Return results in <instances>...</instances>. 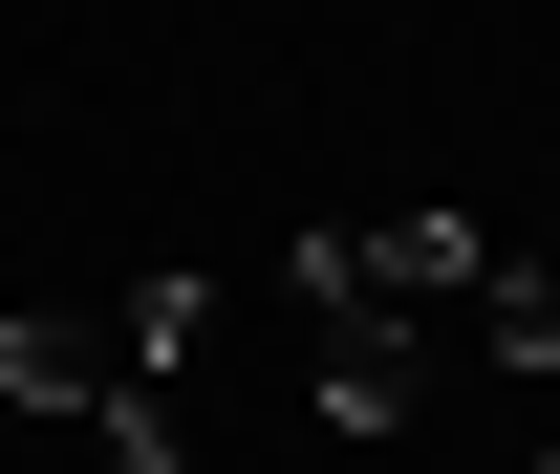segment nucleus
<instances>
[{"instance_id":"2","label":"nucleus","mask_w":560,"mask_h":474,"mask_svg":"<svg viewBox=\"0 0 560 474\" xmlns=\"http://www.w3.org/2000/svg\"><path fill=\"white\" fill-rule=\"evenodd\" d=\"M495 280V238L453 195H410V216H324L302 259H280V302H475Z\"/></svg>"},{"instance_id":"1","label":"nucleus","mask_w":560,"mask_h":474,"mask_svg":"<svg viewBox=\"0 0 560 474\" xmlns=\"http://www.w3.org/2000/svg\"><path fill=\"white\" fill-rule=\"evenodd\" d=\"M215 345V280H130V302H22L0 324V409H86L108 474H195V409L173 367Z\"/></svg>"}]
</instances>
